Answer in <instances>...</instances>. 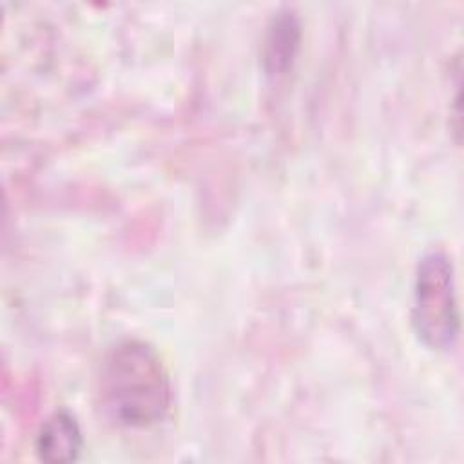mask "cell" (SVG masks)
<instances>
[{"instance_id": "cell-1", "label": "cell", "mask_w": 464, "mask_h": 464, "mask_svg": "<svg viewBox=\"0 0 464 464\" xmlns=\"http://www.w3.org/2000/svg\"><path fill=\"white\" fill-rule=\"evenodd\" d=\"M98 401L116 426L147 430L160 424L170 410L172 388L158 352L138 339L109 348L100 364Z\"/></svg>"}, {"instance_id": "cell-2", "label": "cell", "mask_w": 464, "mask_h": 464, "mask_svg": "<svg viewBox=\"0 0 464 464\" xmlns=\"http://www.w3.org/2000/svg\"><path fill=\"white\" fill-rule=\"evenodd\" d=\"M411 323L419 341L435 352L455 346L460 332V312L451 257L439 248L428 250L413 279Z\"/></svg>"}, {"instance_id": "cell-4", "label": "cell", "mask_w": 464, "mask_h": 464, "mask_svg": "<svg viewBox=\"0 0 464 464\" xmlns=\"http://www.w3.org/2000/svg\"><path fill=\"white\" fill-rule=\"evenodd\" d=\"M265 36V65L272 74L285 72L297 53L299 47V22L290 11L277 13L270 25L266 27Z\"/></svg>"}, {"instance_id": "cell-3", "label": "cell", "mask_w": 464, "mask_h": 464, "mask_svg": "<svg viewBox=\"0 0 464 464\" xmlns=\"http://www.w3.org/2000/svg\"><path fill=\"white\" fill-rule=\"evenodd\" d=\"M82 450V431L74 415L67 410L54 411L42 424L36 437V451L47 462H71Z\"/></svg>"}]
</instances>
